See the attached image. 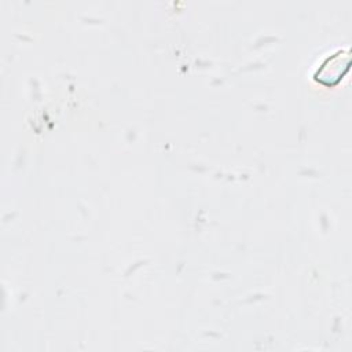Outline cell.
Segmentation results:
<instances>
[{
	"label": "cell",
	"instance_id": "obj_1",
	"mask_svg": "<svg viewBox=\"0 0 352 352\" xmlns=\"http://www.w3.org/2000/svg\"><path fill=\"white\" fill-rule=\"evenodd\" d=\"M341 59H342L341 51H340L338 54H336L334 56L329 58V59L320 66V69L318 70L316 78H318L320 82L326 84V85H333V84H336V82L340 80V77L344 74L342 69H346V67H348V63H344V65H342Z\"/></svg>",
	"mask_w": 352,
	"mask_h": 352
}]
</instances>
